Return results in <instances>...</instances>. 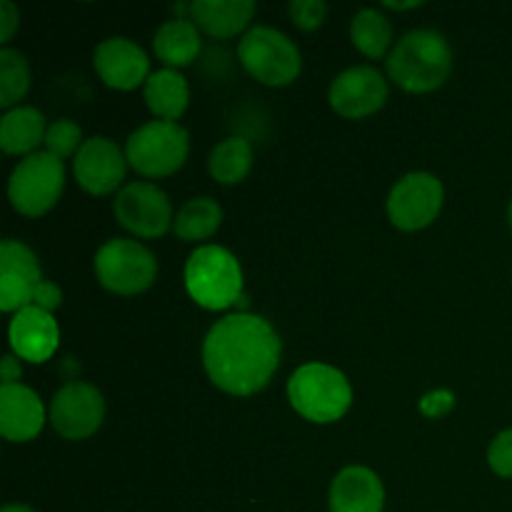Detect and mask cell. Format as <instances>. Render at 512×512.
I'll return each mask as SVG.
<instances>
[{"mask_svg": "<svg viewBox=\"0 0 512 512\" xmlns=\"http://www.w3.org/2000/svg\"><path fill=\"white\" fill-rule=\"evenodd\" d=\"M508 220H510V228H512V200H510V208H508Z\"/></svg>", "mask_w": 512, "mask_h": 512, "instance_id": "obj_36", "label": "cell"}, {"mask_svg": "<svg viewBox=\"0 0 512 512\" xmlns=\"http://www.w3.org/2000/svg\"><path fill=\"white\" fill-rule=\"evenodd\" d=\"M185 290L205 310H225L243 298V268L230 250L200 245L185 263Z\"/></svg>", "mask_w": 512, "mask_h": 512, "instance_id": "obj_4", "label": "cell"}, {"mask_svg": "<svg viewBox=\"0 0 512 512\" xmlns=\"http://www.w3.org/2000/svg\"><path fill=\"white\" fill-rule=\"evenodd\" d=\"M450 405H453V395L450 393H430L425 395L420 408H423V413L430 415V418H438V415L448 413Z\"/></svg>", "mask_w": 512, "mask_h": 512, "instance_id": "obj_32", "label": "cell"}, {"mask_svg": "<svg viewBox=\"0 0 512 512\" xmlns=\"http://www.w3.org/2000/svg\"><path fill=\"white\" fill-rule=\"evenodd\" d=\"M0 512H35L33 508H28V505H18V503H13V505H5L3 510Z\"/></svg>", "mask_w": 512, "mask_h": 512, "instance_id": "obj_35", "label": "cell"}, {"mask_svg": "<svg viewBox=\"0 0 512 512\" xmlns=\"http://www.w3.org/2000/svg\"><path fill=\"white\" fill-rule=\"evenodd\" d=\"M488 465L495 475L512 480V428L495 435L488 448Z\"/></svg>", "mask_w": 512, "mask_h": 512, "instance_id": "obj_29", "label": "cell"}, {"mask_svg": "<svg viewBox=\"0 0 512 512\" xmlns=\"http://www.w3.org/2000/svg\"><path fill=\"white\" fill-rule=\"evenodd\" d=\"M143 95L150 113L158 120H168V123H175V120L188 110L190 103L188 80L173 68H163L150 73L148 83L143 85Z\"/></svg>", "mask_w": 512, "mask_h": 512, "instance_id": "obj_20", "label": "cell"}, {"mask_svg": "<svg viewBox=\"0 0 512 512\" xmlns=\"http://www.w3.org/2000/svg\"><path fill=\"white\" fill-rule=\"evenodd\" d=\"M43 283L40 263L33 250L20 240L0 243V310L18 313L33 305L35 290Z\"/></svg>", "mask_w": 512, "mask_h": 512, "instance_id": "obj_14", "label": "cell"}, {"mask_svg": "<svg viewBox=\"0 0 512 512\" xmlns=\"http://www.w3.org/2000/svg\"><path fill=\"white\" fill-rule=\"evenodd\" d=\"M188 8V18L200 33L218 40L243 33L255 15L253 0H193Z\"/></svg>", "mask_w": 512, "mask_h": 512, "instance_id": "obj_19", "label": "cell"}, {"mask_svg": "<svg viewBox=\"0 0 512 512\" xmlns=\"http://www.w3.org/2000/svg\"><path fill=\"white\" fill-rule=\"evenodd\" d=\"M288 400L295 413L318 425L338 423L353 403V388L345 373L325 363L300 365L288 380Z\"/></svg>", "mask_w": 512, "mask_h": 512, "instance_id": "obj_3", "label": "cell"}, {"mask_svg": "<svg viewBox=\"0 0 512 512\" xmlns=\"http://www.w3.org/2000/svg\"><path fill=\"white\" fill-rule=\"evenodd\" d=\"M45 115L33 105H18L5 110L0 120V148L8 155H33L40 143H45Z\"/></svg>", "mask_w": 512, "mask_h": 512, "instance_id": "obj_21", "label": "cell"}, {"mask_svg": "<svg viewBox=\"0 0 512 512\" xmlns=\"http://www.w3.org/2000/svg\"><path fill=\"white\" fill-rule=\"evenodd\" d=\"M253 168V145L240 135L220 140L208 158V170L215 183L238 185Z\"/></svg>", "mask_w": 512, "mask_h": 512, "instance_id": "obj_23", "label": "cell"}, {"mask_svg": "<svg viewBox=\"0 0 512 512\" xmlns=\"http://www.w3.org/2000/svg\"><path fill=\"white\" fill-rule=\"evenodd\" d=\"M33 305H38V308L45 310V313H53L55 308L63 305V290H60L55 283H50V280H43V283L38 285V290H35Z\"/></svg>", "mask_w": 512, "mask_h": 512, "instance_id": "obj_30", "label": "cell"}, {"mask_svg": "<svg viewBox=\"0 0 512 512\" xmlns=\"http://www.w3.org/2000/svg\"><path fill=\"white\" fill-rule=\"evenodd\" d=\"M93 65L100 80L113 90H135L150 78L148 53L130 38L103 40L95 48Z\"/></svg>", "mask_w": 512, "mask_h": 512, "instance_id": "obj_15", "label": "cell"}, {"mask_svg": "<svg viewBox=\"0 0 512 512\" xmlns=\"http://www.w3.org/2000/svg\"><path fill=\"white\" fill-rule=\"evenodd\" d=\"M50 425L65 440H85L103 425L105 398L95 385L73 380L50 400Z\"/></svg>", "mask_w": 512, "mask_h": 512, "instance_id": "obj_11", "label": "cell"}, {"mask_svg": "<svg viewBox=\"0 0 512 512\" xmlns=\"http://www.w3.org/2000/svg\"><path fill=\"white\" fill-rule=\"evenodd\" d=\"M153 50L168 68L178 70L200 55V30L190 18H173L153 35Z\"/></svg>", "mask_w": 512, "mask_h": 512, "instance_id": "obj_22", "label": "cell"}, {"mask_svg": "<svg viewBox=\"0 0 512 512\" xmlns=\"http://www.w3.org/2000/svg\"><path fill=\"white\" fill-rule=\"evenodd\" d=\"M115 220L138 238H160L175 223L170 198L153 183H128L113 200Z\"/></svg>", "mask_w": 512, "mask_h": 512, "instance_id": "obj_9", "label": "cell"}, {"mask_svg": "<svg viewBox=\"0 0 512 512\" xmlns=\"http://www.w3.org/2000/svg\"><path fill=\"white\" fill-rule=\"evenodd\" d=\"M385 485L363 465H350L330 485V512H383Z\"/></svg>", "mask_w": 512, "mask_h": 512, "instance_id": "obj_18", "label": "cell"}, {"mask_svg": "<svg viewBox=\"0 0 512 512\" xmlns=\"http://www.w3.org/2000/svg\"><path fill=\"white\" fill-rule=\"evenodd\" d=\"M328 100L330 108L343 118L363 120L388 103V80L370 65H355L333 80Z\"/></svg>", "mask_w": 512, "mask_h": 512, "instance_id": "obj_12", "label": "cell"}, {"mask_svg": "<svg viewBox=\"0 0 512 512\" xmlns=\"http://www.w3.org/2000/svg\"><path fill=\"white\" fill-rule=\"evenodd\" d=\"M453 73V48L438 30H410L388 55V75L408 93H433Z\"/></svg>", "mask_w": 512, "mask_h": 512, "instance_id": "obj_2", "label": "cell"}, {"mask_svg": "<svg viewBox=\"0 0 512 512\" xmlns=\"http://www.w3.org/2000/svg\"><path fill=\"white\" fill-rule=\"evenodd\" d=\"M20 25V13L10 0L0 3V43H8Z\"/></svg>", "mask_w": 512, "mask_h": 512, "instance_id": "obj_31", "label": "cell"}, {"mask_svg": "<svg viewBox=\"0 0 512 512\" xmlns=\"http://www.w3.org/2000/svg\"><path fill=\"white\" fill-rule=\"evenodd\" d=\"M238 58L255 80L270 88L290 85L303 70L298 45L270 25H255L240 38Z\"/></svg>", "mask_w": 512, "mask_h": 512, "instance_id": "obj_6", "label": "cell"}, {"mask_svg": "<svg viewBox=\"0 0 512 512\" xmlns=\"http://www.w3.org/2000/svg\"><path fill=\"white\" fill-rule=\"evenodd\" d=\"M220 223H223V208L213 198L203 195V198H190L178 210L173 230L185 243H200V240L213 238Z\"/></svg>", "mask_w": 512, "mask_h": 512, "instance_id": "obj_24", "label": "cell"}, {"mask_svg": "<svg viewBox=\"0 0 512 512\" xmlns=\"http://www.w3.org/2000/svg\"><path fill=\"white\" fill-rule=\"evenodd\" d=\"M65 188L63 160L33 153L20 160L8 180V200L25 218H40L60 200Z\"/></svg>", "mask_w": 512, "mask_h": 512, "instance_id": "obj_8", "label": "cell"}, {"mask_svg": "<svg viewBox=\"0 0 512 512\" xmlns=\"http://www.w3.org/2000/svg\"><path fill=\"white\" fill-rule=\"evenodd\" d=\"M83 133H80L78 125L73 120L63 118V120H55L53 125L48 128L45 133V153H50L53 158L65 160L70 155H78V150L83 148Z\"/></svg>", "mask_w": 512, "mask_h": 512, "instance_id": "obj_27", "label": "cell"}, {"mask_svg": "<svg viewBox=\"0 0 512 512\" xmlns=\"http://www.w3.org/2000/svg\"><path fill=\"white\" fill-rule=\"evenodd\" d=\"M45 425V405L28 385L15 383L0 388V433L10 443H28Z\"/></svg>", "mask_w": 512, "mask_h": 512, "instance_id": "obj_17", "label": "cell"}, {"mask_svg": "<svg viewBox=\"0 0 512 512\" xmlns=\"http://www.w3.org/2000/svg\"><path fill=\"white\" fill-rule=\"evenodd\" d=\"M353 45L368 58H383L393 45V23L380 10L365 8L350 23Z\"/></svg>", "mask_w": 512, "mask_h": 512, "instance_id": "obj_25", "label": "cell"}, {"mask_svg": "<svg viewBox=\"0 0 512 512\" xmlns=\"http://www.w3.org/2000/svg\"><path fill=\"white\" fill-rule=\"evenodd\" d=\"M30 90V65L20 50H0V105L5 110L18 108Z\"/></svg>", "mask_w": 512, "mask_h": 512, "instance_id": "obj_26", "label": "cell"}, {"mask_svg": "<svg viewBox=\"0 0 512 512\" xmlns=\"http://www.w3.org/2000/svg\"><path fill=\"white\" fill-rule=\"evenodd\" d=\"M20 375H23V370H20V358L15 353H8L3 358V363H0V378H3V385H15L20 380Z\"/></svg>", "mask_w": 512, "mask_h": 512, "instance_id": "obj_33", "label": "cell"}, {"mask_svg": "<svg viewBox=\"0 0 512 512\" xmlns=\"http://www.w3.org/2000/svg\"><path fill=\"white\" fill-rule=\"evenodd\" d=\"M290 18L300 30H318L328 18V3H323V0H293Z\"/></svg>", "mask_w": 512, "mask_h": 512, "instance_id": "obj_28", "label": "cell"}, {"mask_svg": "<svg viewBox=\"0 0 512 512\" xmlns=\"http://www.w3.org/2000/svg\"><path fill=\"white\" fill-rule=\"evenodd\" d=\"M190 153V135L180 123L150 120L133 130L125 143V158L135 173L145 178H165L178 173Z\"/></svg>", "mask_w": 512, "mask_h": 512, "instance_id": "obj_5", "label": "cell"}, {"mask_svg": "<svg viewBox=\"0 0 512 512\" xmlns=\"http://www.w3.org/2000/svg\"><path fill=\"white\" fill-rule=\"evenodd\" d=\"M128 158L113 138L95 135L83 143L73 158V175L90 195H110L123 185Z\"/></svg>", "mask_w": 512, "mask_h": 512, "instance_id": "obj_13", "label": "cell"}, {"mask_svg": "<svg viewBox=\"0 0 512 512\" xmlns=\"http://www.w3.org/2000/svg\"><path fill=\"white\" fill-rule=\"evenodd\" d=\"M420 0H413V3H383V8H390V10H413V8H420Z\"/></svg>", "mask_w": 512, "mask_h": 512, "instance_id": "obj_34", "label": "cell"}, {"mask_svg": "<svg viewBox=\"0 0 512 512\" xmlns=\"http://www.w3.org/2000/svg\"><path fill=\"white\" fill-rule=\"evenodd\" d=\"M445 203V188L433 173H408L388 195L390 223L405 233H415L433 223Z\"/></svg>", "mask_w": 512, "mask_h": 512, "instance_id": "obj_10", "label": "cell"}, {"mask_svg": "<svg viewBox=\"0 0 512 512\" xmlns=\"http://www.w3.org/2000/svg\"><path fill=\"white\" fill-rule=\"evenodd\" d=\"M283 343L273 325L253 313H233L210 328L203 343V365L215 388L248 398L273 380Z\"/></svg>", "mask_w": 512, "mask_h": 512, "instance_id": "obj_1", "label": "cell"}, {"mask_svg": "<svg viewBox=\"0 0 512 512\" xmlns=\"http://www.w3.org/2000/svg\"><path fill=\"white\" fill-rule=\"evenodd\" d=\"M10 348L20 360L28 363H45L58 350L60 328L53 313H45L38 305L18 310L8 328Z\"/></svg>", "mask_w": 512, "mask_h": 512, "instance_id": "obj_16", "label": "cell"}, {"mask_svg": "<svg viewBox=\"0 0 512 512\" xmlns=\"http://www.w3.org/2000/svg\"><path fill=\"white\" fill-rule=\"evenodd\" d=\"M95 278L115 295H138L153 285L158 275L155 255L130 238H110L95 253Z\"/></svg>", "mask_w": 512, "mask_h": 512, "instance_id": "obj_7", "label": "cell"}]
</instances>
